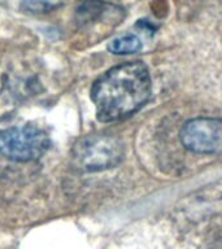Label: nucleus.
<instances>
[{
    "instance_id": "nucleus-1",
    "label": "nucleus",
    "mask_w": 222,
    "mask_h": 249,
    "mask_svg": "<svg viewBox=\"0 0 222 249\" xmlns=\"http://www.w3.org/2000/svg\"><path fill=\"white\" fill-rule=\"evenodd\" d=\"M151 95V77L142 61L125 62L101 74L91 87L97 120L114 122L128 118L143 107Z\"/></svg>"
},
{
    "instance_id": "nucleus-2",
    "label": "nucleus",
    "mask_w": 222,
    "mask_h": 249,
    "mask_svg": "<svg viewBox=\"0 0 222 249\" xmlns=\"http://www.w3.org/2000/svg\"><path fill=\"white\" fill-rule=\"evenodd\" d=\"M124 159V144L117 136L92 134L82 138L72 151V161L78 170L93 173L117 166Z\"/></svg>"
},
{
    "instance_id": "nucleus-3",
    "label": "nucleus",
    "mask_w": 222,
    "mask_h": 249,
    "mask_svg": "<svg viewBox=\"0 0 222 249\" xmlns=\"http://www.w3.org/2000/svg\"><path fill=\"white\" fill-rule=\"evenodd\" d=\"M50 145L47 132L33 124L13 126L0 131V152L16 162L37 161Z\"/></svg>"
},
{
    "instance_id": "nucleus-4",
    "label": "nucleus",
    "mask_w": 222,
    "mask_h": 249,
    "mask_svg": "<svg viewBox=\"0 0 222 249\" xmlns=\"http://www.w3.org/2000/svg\"><path fill=\"white\" fill-rule=\"evenodd\" d=\"M183 147L194 153H222V120L199 117L187 121L181 128Z\"/></svg>"
},
{
    "instance_id": "nucleus-5",
    "label": "nucleus",
    "mask_w": 222,
    "mask_h": 249,
    "mask_svg": "<svg viewBox=\"0 0 222 249\" xmlns=\"http://www.w3.org/2000/svg\"><path fill=\"white\" fill-rule=\"evenodd\" d=\"M142 40L134 34L121 35L108 43V51L113 54H130L142 50Z\"/></svg>"
},
{
    "instance_id": "nucleus-6",
    "label": "nucleus",
    "mask_w": 222,
    "mask_h": 249,
    "mask_svg": "<svg viewBox=\"0 0 222 249\" xmlns=\"http://www.w3.org/2000/svg\"><path fill=\"white\" fill-rule=\"evenodd\" d=\"M19 7L29 13H47L57 7L55 0H19Z\"/></svg>"
}]
</instances>
